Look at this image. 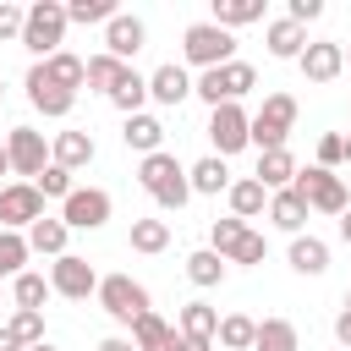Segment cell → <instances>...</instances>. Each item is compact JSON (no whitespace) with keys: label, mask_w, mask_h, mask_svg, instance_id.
<instances>
[{"label":"cell","mask_w":351,"mask_h":351,"mask_svg":"<svg viewBox=\"0 0 351 351\" xmlns=\"http://www.w3.org/2000/svg\"><path fill=\"white\" fill-rule=\"evenodd\" d=\"M0 351H27V346H22V340H16V335H11L5 324H0Z\"/></svg>","instance_id":"cell-48"},{"label":"cell","mask_w":351,"mask_h":351,"mask_svg":"<svg viewBox=\"0 0 351 351\" xmlns=\"http://www.w3.org/2000/svg\"><path fill=\"white\" fill-rule=\"evenodd\" d=\"M33 219H44V197L33 181H11L0 186V230H27Z\"/></svg>","instance_id":"cell-12"},{"label":"cell","mask_w":351,"mask_h":351,"mask_svg":"<svg viewBox=\"0 0 351 351\" xmlns=\"http://www.w3.org/2000/svg\"><path fill=\"white\" fill-rule=\"evenodd\" d=\"M346 313H351V291H346Z\"/></svg>","instance_id":"cell-53"},{"label":"cell","mask_w":351,"mask_h":351,"mask_svg":"<svg viewBox=\"0 0 351 351\" xmlns=\"http://www.w3.org/2000/svg\"><path fill=\"white\" fill-rule=\"evenodd\" d=\"M263 16V0H214V27H225V33H236V27H247V22H258Z\"/></svg>","instance_id":"cell-30"},{"label":"cell","mask_w":351,"mask_h":351,"mask_svg":"<svg viewBox=\"0 0 351 351\" xmlns=\"http://www.w3.org/2000/svg\"><path fill=\"white\" fill-rule=\"evenodd\" d=\"M121 143H126L132 154H143V159H148V154H159V148H165V126H159V115H148V110H143V115H126Z\"/></svg>","instance_id":"cell-19"},{"label":"cell","mask_w":351,"mask_h":351,"mask_svg":"<svg viewBox=\"0 0 351 351\" xmlns=\"http://www.w3.org/2000/svg\"><path fill=\"white\" fill-rule=\"evenodd\" d=\"M99 351H137V346H132V335H104Z\"/></svg>","instance_id":"cell-46"},{"label":"cell","mask_w":351,"mask_h":351,"mask_svg":"<svg viewBox=\"0 0 351 351\" xmlns=\"http://www.w3.org/2000/svg\"><path fill=\"white\" fill-rule=\"evenodd\" d=\"M22 16H27V5L0 0V38H22Z\"/></svg>","instance_id":"cell-44"},{"label":"cell","mask_w":351,"mask_h":351,"mask_svg":"<svg viewBox=\"0 0 351 351\" xmlns=\"http://www.w3.org/2000/svg\"><path fill=\"white\" fill-rule=\"evenodd\" d=\"M296 170H302V165H296L291 148H269V154H258V176H252V181H258L263 192H285V186L296 181Z\"/></svg>","instance_id":"cell-18"},{"label":"cell","mask_w":351,"mask_h":351,"mask_svg":"<svg viewBox=\"0 0 351 351\" xmlns=\"http://www.w3.org/2000/svg\"><path fill=\"white\" fill-rule=\"evenodd\" d=\"M148 99H154V104H186V99H192V77H186V66L165 60L159 71H148Z\"/></svg>","instance_id":"cell-16"},{"label":"cell","mask_w":351,"mask_h":351,"mask_svg":"<svg viewBox=\"0 0 351 351\" xmlns=\"http://www.w3.org/2000/svg\"><path fill=\"white\" fill-rule=\"evenodd\" d=\"M49 291H55V296H66V302H88V296L99 291V274H93V263H88V258L66 252V258H55V263H49Z\"/></svg>","instance_id":"cell-10"},{"label":"cell","mask_w":351,"mask_h":351,"mask_svg":"<svg viewBox=\"0 0 351 351\" xmlns=\"http://www.w3.org/2000/svg\"><path fill=\"white\" fill-rule=\"evenodd\" d=\"M247 126H252V115H247L241 104H214V110H208V143H214V159L241 154V148H247Z\"/></svg>","instance_id":"cell-9"},{"label":"cell","mask_w":351,"mask_h":351,"mask_svg":"<svg viewBox=\"0 0 351 351\" xmlns=\"http://www.w3.org/2000/svg\"><path fill=\"white\" fill-rule=\"evenodd\" d=\"M252 351H302V335L291 318H263L252 335Z\"/></svg>","instance_id":"cell-26"},{"label":"cell","mask_w":351,"mask_h":351,"mask_svg":"<svg viewBox=\"0 0 351 351\" xmlns=\"http://www.w3.org/2000/svg\"><path fill=\"white\" fill-rule=\"evenodd\" d=\"M214 329H219V313H214L208 302H186V307H181V324H176V335H192V340H214Z\"/></svg>","instance_id":"cell-35"},{"label":"cell","mask_w":351,"mask_h":351,"mask_svg":"<svg viewBox=\"0 0 351 351\" xmlns=\"http://www.w3.org/2000/svg\"><path fill=\"white\" fill-rule=\"evenodd\" d=\"M143 38H148V27H143V16H132V11H115V16L104 22V55H115L121 66L143 49Z\"/></svg>","instance_id":"cell-14"},{"label":"cell","mask_w":351,"mask_h":351,"mask_svg":"<svg viewBox=\"0 0 351 351\" xmlns=\"http://www.w3.org/2000/svg\"><path fill=\"white\" fill-rule=\"evenodd\" d=\"M186 186L192 192H203V197H219V192H230V170H225V159H197L192 170H186Z\"/></svg>","instance_id":"cell-23"},{"label":"cell","mask_w":351,"mask_h":351,"mask_svg":"<svg viewBox=\"0 0 351 351\" xmlns=\"http://www.w3.org/2000/svg\"><path fill=\"white\" fill-rule=\"evenodd\" d=\"M263 258H269V241H263L258 230H247V236L225 252V263H263Z\"/></svg>","instance_id":"cell-42"},{"label":"cell","mask_w":351,"mask_h":351,"mask_svg":"<svg viewBox=\"0 0 351 351\" xmlns=\"http://www.w3.org/2000/svg\"><path fill=\"white\" fill-rule=\"evenodd\" d=\"M55 291H49V280L44 274H33V269H22L16 280H11V302L16 307H27V313H44V302H49Z\"/></svg>","instance_id":"cell-33"},{"label":"cell","mask_w":351,"mask_h":351,"mask_svg":"<svg viewBox=\"0 0 351 351\" xmlns=\"http://www.w3.org/2000/svg\"><path fill=\"white\" fill-rule=\"evenodd\" d=\"M137 181H143V192L159 203V208H186V197H192V186H186V165L176 159V154H148L143 165H137Z\"/></svg>","instance_id":"cell-1"},{"label":"cell","mask_w":351,"mask_h":351,"mask_svg":"<svg viewBox=\"0 0 351 351\" xmlns=\"http://www.w3.org/2000/svg\"><path fill=\"white\" fill-rule=\"evenodd\" d=\"M176 351H214V340H192V335H176Z\"/></svg>","instance_id":"cell-47"},{"label":"cell","mask_w":351,"mask_h":351,"mask_svg":"<svg viewBox=\"0 0 351 351\" xmlns=\"http://www.w3.org/2000/svg\"><path fill=\"white\" fill-rule=\"evenodd\" d=\"M170 247V219H132V252H165Z\"/></svg>","instance_id":"cell-36"},{"label":"cell","mask_w":351,"mask_h":351,"mask_svg":"<svg viewBox=\"0 0 351 351\" xmlns=\"http://www.w3.org/2000/svg\"><path fill=\"white\" fill-rule=\"evenodd\" d=\"M27 351H55V346H49V340H38V346H27Z\"/></svg>","instance_id":"cell-51"},{"label":"cell","mask_w":351,"mask_h":351,"mask_svg":"<svg viewBox=\"0 0 351 351\" xmlns=\"http://www.w3.org/2000/svg\"><path fill=\"white\" fill-rule=\"evenodd\" d=\"M5 159H11V176H38L44 165H49V143H44V132H33V126H11L5 132Z\"/></svg>","instance_id":"cell-11"},{"label":"cell","mask_w":351,"mask_h":351,"mask_svg":"<svg viewBox=\"0 0 351 351\" xmlns=\"http://www.w3.org/2000/svg\"><path fill=\"white\" fill-rule=\"evenodd\" d=\"M27 104L38 110V115H49V121H60V115H71V104H77V93H66V88H55L49 77H44V66L33 60V71H27Z\"/></svg>","instance_id":"cell-15"},{"label":"cell","mask_w":351,"mask_h":351,"mask_svg":"<svg viewBox=\"0 0 351 351\" xmlns=\"http://www.w3.org/2000/svg\"><path fill=\"white\" fill-rule=\"evenodd\" d=\"M296 66H302L307 82H335V77L346 71V44H335V38H307V49L296 55Z\"/></svg>","instance_id":"cell-13"},{"label":"cell","mask_w":351,"mask_h":351,"mask_svg":"<svg viewBox=\"0 0 351 351\" xmlns=\"http://www.w3.org/2000/svg\"><path fill=\"white\" fill-rule=\"evenodd\" d=\"M252 335H258V318H247V313H225L214 329V340L225 351H252Z\"/></svg>","instance_id":"cell-34"},{"label":"cell","mask_w":351,"mask_h":351,"mask_svg":"<svg viewBox=\"0 0 351 351\" xmlns=\"http://www.w3.org/2000/svg\"><path fill=\"white\" fill-rule=\"evenodd\" d=\"M340 241H351V208L340 214Z\"/></svg>","instance_id":"cell-49"},{"label":"cell","mask_w":351,"mask_h":351,"mask_svg":"<svg viewBox=\"0 0 351 351\" xmlns=\"http://www.w3.org/2000/svg\"><path fill=\"white\" fill-rule=\"evenodd\" d=\"M225 197H230V214H236L241 225H247V219H258V214L269 208V192H263V186H258L252 176H241V181H230V192H225Z\"/></svg>","instance_id":"cell-24"},{"label":"cell","mask_w":351,"mask_h":351,"mask_svg":"<svg viewBox=\"0 0 351 351\" xmlns=\"http://www.w3.org/2000/svg\"><path fill=\"white\" fill-rule=\"evenodd\" d=\"M225 274H230V263H225L219 252H208V247H197V252L186 258V280L203 285V291H208V285H225Z\"/></svg>","instance_id":"cell-32"},{"label":"cell","mask_w":351,"mask_h":351,"mask_svg":"<svg viewBox=\"0 0 351 351\" xmlns=\"http://www.w3.org/2000/svg\"><path fill=\"white\" fill-rule=\"evenodd\" d=\"M291 126H296V99H291V93H269V99L258 104L252 126H247V143H252L258 154H269V148H285Z\"/></svg>","instance_id":"cell-4"},{"label":"cell","mask_w":351,"mask_h":351,"mask_svg":"<svg viewBox=\"0 0 351 351\" xmlns=\"http://www.w3.org/2000/svg\"><path fill=\"white\" fill-rule=\"evenodd\" d=\"M346 66H351V49H346Z\"/></svg>","instance_id":"cell-54"},{"label":"cell","mask_w":351,"mask_h":351,"mask_svg":"<svg viewBox=\"0 0 351 351\" xmlns=\"http://www.w3.org/2000/svg\"><path fill=\"white\" fill-rule=\"evenodd\" d=\"M110 192L104 186H71V197L60 203V219H66V230H104L110 225Z\"/></svg>","instance_id":"cell-8"},{"label":"cell","mask_w":351,"mask_h":351,"mask_svg":"<svg viewBox=\"0 0 351 351\" xmlns=\"http://www.w3.org/2000/svg\"><path fill=\"white\" fill-rule=\"evenodd\" d=\"M5 329H11V335H16L22 346H38V340H44V313H27V307H16Z\"/></svg>","instance_id":"cell-41"},{"label":"cell","mask_w":351,"mask_h":351,"mask_svg":"<svg viewBox=\"0 0 351 351\" xmlns=\"http://www.w3.org/2000/svg\"><path fill=\"white\" fill-rule=\"evenodd\" d=\"M291 269L318 280V274L329 269V241H318V236H291Z\"/></svg>","instance_id":"cell-25"},{"label":"cell","mask_w":351,"mask_h":351,"mask_svg":"<svg viewBox=\"0 0 351 351\" xmlns=\"http://www.w3.org/2000/svg\"><path fill=\"white\" fill-rule=\"evenodd\" d=\"M0 93H5V88H0Z\"/></svg>","instance_id":"cell-55"},{"label":"cell","mask_w":351,"mask_h":351,"mask_svg":"<svg viewBox=\"0 0 351 351\" xmlns=\"http://www.w3.org/2000/svg\"><path fill=\"white\" fill-rule=\"evenodd\" d=\"M181 55H186V66L214 71V66L236 60V33H225V27H214V22H192V27L181 33Z\"/></svg>","instance_id":"cell-6"},{"label":"cell","mask_w":351,"mask_h":351,"mask_svg":"<svg viewBox=\"0 0 351 351\" xmlns=\"http://www.w3.org/2000/svg\"><path fill=\"white\" fill-rule=\"evenodd\" d=\"M132 346H137V351H176V329L148 307L143 318H132Z\"/></svg>","instance_id":"cell-20"},{"label":"cell","mask_w":351,"mask_h":351,"mask_svg":"<svg viewBox=\"0 0 351 351\" xmlns=\"http://www.w3.org/2000/svg\"><path fill=\"white\" fill-rule=\"evenodd\" d=\"M335 165H346V137L340 132H324L318 137V170H335Z\"/></svg>","instance_id":"cell-43"},{"label":"cell","mask_w":351,"mask_h":351,"mask_svg":"<svg viewBox=\"0 0 351 351\" xmlns=\"http://www.w3.org/2000/svg\"><path fill=\"white\" fill-rule=\"evenodd\" d=\"M121 71H126V66H121L115 55H104V49H99V55H88V60H82V88H93V93H104V99H110V88L121 82Z\"/></svg>","instance_id":"cell-27"},{"label":"cell","mask_w":351,"mask_h":351,"mask_svg":"<svg viewBox=\"0 0 351 351\" xmlns=\"http://www.w3.org/2000/svg\"><path fill=\"white\" fill-rule=\"evenodd\" d=\"M269 219L280 225V230H291V236H302V225H307V203L285 186V192H269Z\"/></svg>","instance_id":"cell-29"},{"label":"cell","mask_w":351,"mask_h":351,"mask_svg":"<svg viewBox=\"0 0 351 351\" xmlns=\"http://www.w3.org/2000/svg\"><path fill=\"white\" fill-rule=\"evenodd\" d=\"M302 49H307V27H296L291 16H274L269 22V55L274 60H296Z\"/></svg>","instance_id":"cell-22"},{"label":"cell","mask_w":351,"mask_h":351,"mask_svg":"<svg viewBox=\"0 0 351 351\" xmlns=\"http://www.w3.org/2000/svg\"><path fill=\"white\" fill-rule=\"evenodd\" d=\"M291 192L307 203V208H318V214H346L351 208V197H346V176H335V170H318V165H302L296 170V181H291Z\"/></svg>","instance_id":"cell-5"},{"label":"cell","mask_w":351,"mask_h":351,"mask_svg":"<svg viewBox=\"0 0 351 351\" xmlns=\"http://www.w3.org/2000/svg\"><path fill=\"white\" fill-rule=\"evenodd\" d=\"M346 165H351V137H346Z\"/></svg>","instance_id":"cell-52"},{"label":"cell","mask_w":351,"mask_h":351,"mask_svg":"<svg viewBox=\"0 0 351 351\" xmlns=\"http://www.w3.org/2000/svg\"><path fill=\"white\" fill-rule=\"evenodd\" d=\"M110 16H115V0H71L66 5V22H82V27L88 22H110Z\"/></svg>","instance_id":"cell-40"},{"label":"cell","mask_w":351,"mask_h":351,"mask_svg":"<svg viewBox=\"0 0 351 351\" xmlns=\"http://www.w3.org/2000/svg\"><path fill=\"white\" fill-rule=\"evenodd\" d=\"M33 186H38V197H71V170H60V165H44L38 176H33Z\"/></svg>","instance_id":"cell-38"},{"label":"cell","mask_w":351,"mask_h":351,"mask_svg":"<svg viewBox=\"0 0 351 351\" xmlns=\"http://www.w3.org/2000/svg\"><path fill=\"white\" fill-rule=\"evenodd\" d=\"M93 137L88 132H55V143H49V165H60V170H82V165H93Z\"/></svg>","instance_id":"cell-17"},{"label":"cell","mask_w":351,"mask_h":351,"mask_svg":"<svg viewBox=\"0 0 351 351\" xmlns=\"http://www.w3.org/2000/svg\"><path fill=\"white\" fill-rule=\"evenodd\" d=\"M0 176H11V159H5V143H0Z\"/></svg>","instance_id":"cell-50"},{"label":"cell","mask_w":351,"mask_h":351,"mask_svg":"<svg viewBox=\"0 0 351 351\" xmlns=\"http://www.w3.org/2000/svg\"><path fill=\"white\" fill-rule=\"evenodd\" d=\"M44 66V77L55 82V88H66V93H77L82 88V55H71V49H55L49 60H38Z\"/></svg>","instance_id":"cell-31"},{"label":"cell","mask_w":351,"mask_h":351,"mask_svg":"<svg viewBox=\"0 0 351 351\" xmlns=\"http://www.w3.org/2000/svg\"><path fill=\"white\" fill-rule=\"evenodd\" d=\"M110 104L121 110V115H143V104H148V77H137L132 66L121 71V82L110 88Z\"/></svg>","instance_id":"cell-28"},{"label":"cell","mask_w":351,"mask_h":351,"mask_svg":"<svg viewBox=\"0 0 351 351\" xmlns=\"http://www.w3.org/2000/svg\"><path fill=\"white\" fill-rule=\"evenodd\" d=\"M241 236H247V225H241L236 214H230V219H214V225H208V252H219V258H225Z\"/></svg>","instance_id":"cell-39"},{"label":"cell","mask_w":351,"mask_h":351,"mask_svg":"<svg viewBox=\"0 0 351 351\" xmlns=\"http://www.w3.org/2000/svg\"><path fill=\"white\" fill-rule=\"evenodd\" d=\"M27 236L22 230H0V280H16L22 269H27Z\"/></svg>","instance_id":"cell-37"},{"label":"cell","mask_w":351,"mask_h":351,"mask_svg":"<svg viewBox=\"0 0 351 351\" xmlns=\"http://www.w3.org/2000/svg\"><path fill=\"white\" fill-rule=\"evenodd\" d=\"M66 236H71V230H66V219H49V214H44V219H33V225H27V252L66 258Z\"/></svg>","instance_id":"cell-21"},{"label":"cell","mask_w":351,"mask_h":351,"mask_svg":"<svg viewBox=\"0 0 351 351\" xmlns=\"http://www.w3.org/2000/svg\"><path fill=\"white\" fill-rule=\"evenodd\" d=\"M335 340H340V351H351V313L335 318Z\"/></svg>","instance_id":"cell-45"},{"label":"cell","mask_w":351,"mask_h":351,"mask_svg":"<svg viewBox=\"0 0 351 351\" xmlns=\"http://www.w3.org/2000/svg\"><path fill=\"white\" fill-rule=\"evenodd\" d=\"M258 88V71L247 66V60H225V66H214V71H203L197 82H192V93L214 110V104H241V93H252Z\"/></svg>","instance_id":"cell-3"},{"label":"cell","mask_w":351,"mask_h":351,"mask_svg":"<svg viewBox=\"0 0 351 351\" xmlns=\"http://www.w3.org/2000/svg\"><path fill=\"white\" fill-rule=\"evenodd\" d=\"M93 296H99V307H104L115 324H126V329H132V318L148 313V285H137L132 274H104Z\"/></svg>","instance_id":"cell-7"},{"label":"cell","mask_w":351,"mask_h":351,"mask_svg":"<svg viewBox=\"0 0 351 351\" xmlns=\"http://www.w3.org/2000/svg\"><path fill=\"white\" fill-rule=\"evenodd\" d=\"M66 27H71V22H66V5H60V0H33V5H27V16H22V38H16V44H22L27 55L49 60V55L60 49Z\"/></svg>","instance_id":"cell-2"}]
</instances>
